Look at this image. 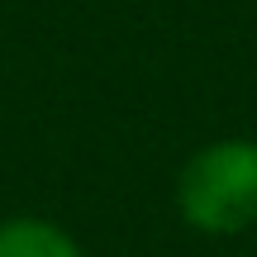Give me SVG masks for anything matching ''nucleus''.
I'll list each match as a JSON object with an SVG mask.
<instances>
[{
    "label": "nucleus",
    "mask_w": 257,
    "mask_h": 257,
    "mask_svg": "<svg viewBox=\"0 0 257 257\" xmlns=\"http://www.w3.org/2000/svg\"><path fill=\"white\" fill-rule=\"evenodd\" d=\"M176 214L200 238H238L257 229V138L229 134L200 143L172 186Z\"/></svg>",
    "instance_id": "obj_1"
},
{
    "label": "nucleus",
    "mask_w": 257,
    "mask_h": 257,
    "mask_svg": "<svg viewBox=\"0 0 257 257\" xmlns=\"http://www.w3.org/2000/svg\"><path fill=\"white\" fill-rule=\"evenodd\" d=\"M0 257H86V248L57 219L10 214V219H0Z\"/></svg>",
    "instance_id": "obj_2"
}]
</instances>
